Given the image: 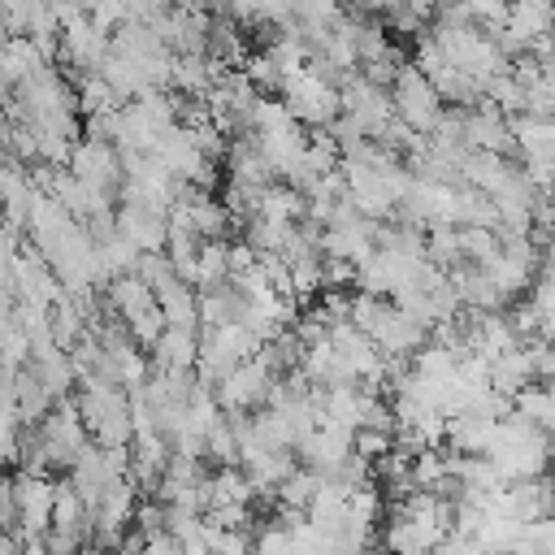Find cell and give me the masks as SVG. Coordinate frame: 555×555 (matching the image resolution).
Masks as SVG:
<instances>
[{
  "mask_svg": "<svg viewBox=\"0 0 555 555\" xmlns=\"http://www.w3.org/2000/svg\"><path fill=\"white\" fill-rule=\"evenodd\" d=\"M78 416L95 447H130L134 421H130V395L121 386L87 382L78 395Z\"/></svg>",
  "mask_w": 555,
  "mask_h": 555,
  "instance_id": "obj_1",
  "label": "cell"
},
{
  "mask_svg": "<svg viewBox=\"0 0 555 555\" xmlns=\"http://www.w3.org/2000/svg\"><path fill=\"white\" fill-rule=\"evenodd\" d=\"M69 173L82 182V186H91V191H113V186H121V178H126V165H121V152L108 143V139H78V147H74V156H69Z\"/></svg>",
  "mask_w": 555,
  "mask_h": 555,
  "instance_id": "obj_5",
  "label": "cell"
},
{
  "mask_svg": "<svg viewBox=\"0 0 555 555\" xmlns=\"http://www.w3.org/2000/svg\"><path fill=\"white\" fill-rule=\"evenodd\" d=\"M117 230L139 247V251H165L169 243V217L165 212H147V208H117Z\"/></svg>",
  "mask_w": 555,
  "mask_h": 555,
  "instance_id": "obj_6",
  "label": "cell"
},
{
  "mask_svg": "<svg viewBox=\"0 0 555 555\" xmlns=\"http://www.w3.org/2000/svg\"><path fill=\"white\" fill-rule=\"evenodd\" d=\"M282 104L291 108V117L299 121V126H334L338 121V113H343V104H338V87H330L321 74H312V69H299V74H291L286 78V87H282Z\"/></svg>",
  "mask_w": 555,
  "mask_h": 555,
  "instance_id": "obj_3",
  "label": "cell"
},
{
  "mask_svg": "<svg viewBox=\"0 0 555 555\" xmlns=\"http://www.w3.org/2000/svg\"><path fill=\"white\" fill-rule=\"evenodd\" d=\"M13 490H17V538L22 542H43L48 529H52L56 481L52 477H35V473H17Z\"/></svg>",
  "mask_w": 555,
  "mask_h": 555,
  "instance_id": "obj_4",
  "label": "cell"
},
{
  "mask_svg": "<svg viewBox=\"0 0 555 555\" xmlns=\"http://www.w3.org/2000/svg\"><path fill=\"white\" fill-rule=\"evenodd\" d=\"M204 520H208L212 529H234V533H247V525H251V507H238V503H230V507H212Z\"/></svg>",
  "mask_w": 555,
  "mask_h": 555,
  "instance_id": "obj_11",
  "label": "cell"
},
{
  "mask_svg": "<svg viewBox=\"0 0 555 555\" xmlns=\"http://www.w3.org/2000/svg\"><path fill=\"white\" fill-rule=\"evenodd\" d=\"M390 104H395V117L412 130V134H421V139H429L434 134V126L442 121V100H438V91L429 87V78L416 69V65H403L399 69V78H395V87H390Z\"/></svg>",
  "mask_w": 555,
  "mask_h": 555,
  "instance_id": "obj_2",
  "label": "cell"
},
{
  "mask_svg": "<svg viewBox=\"0 0 555 555\" xmlns=\"http://www.w3.org/2000/svg\"><path fill=\"white\" fill-rule=\"evenodd\" d=\"M152 364L160 373H195V364H199V338H195V330L165 325V334L152 347Z\"/></svg>",
  "mask_w": 555,
  "mask_h": 555,
  "instance_id": "obj_7",
  "label": "cell"
},
{
  "mask_svg": "<svg viewBox=\"0 0 555 555\" xmlns=\"http://www.w3.org/2000/svg\"><path fill=\"white\" fill-rule=\"evenodd\" d=\"M251 499H256V486L247 481L243 468H217V473H208V512L212 507H230V503L251 507Z\"/></svg>",
  "mask_w": 555,
  "mask_h": 555,
  "instance_id": "obj_9",
  "label": "cell"
},
{
  "mask_svg": "<svg viewBox=\"0 0 555 555\" xmlns=\"http://www.w3.org/2000/svg\"><path fill=\"white\" fill-rule=\"evenodd\" d=\"M13 395H17V416H22V425H43L48 421V412L56 408V399L48 395V386H43V377L26 364L22 373H17V382H13Z\"/></svg>",
  "mask_w": 555,
  "mask_h": 555,
  "instance_id": "obj_8",
  "label": "cell"
},
{
  "mask_svg": "<svg viewBox=\"0 0 555 555\" xmlns=\"http://www.w3.org/2000/svg\"><path fill=\"white\" fill-rule=\"evenodd\" d=\"M22 555H52V551H48L43 542H26V546H22Z\"/></svg>",
  "mask_w": 555,
  "mask_h": 555,
  "instance_id": "obj_12",
  "label": "cell"
},
{
  "mask_svg": "<svg viewBox=\"0 0 555 555\" xmlns=\"http://www.w3.org/2000/svg\"><path fill=\"white\" fill-rule=\"evenodd\" d=\"M204 542L212 555H251V538L247 533H234V529H212L204 520Z\"/></svg>",
  "mask_w": 555,
  "mask_h": 555,
  "instance_id": "obj_10",
  "label": "cell"
}]
</instances>
